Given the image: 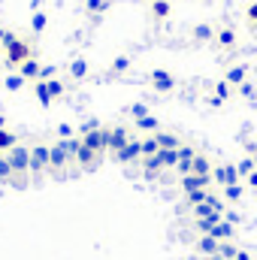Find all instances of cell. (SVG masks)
<instances>
[{"label": "cell", "mask_w": 257, "mask_h": 260, "mask_svg": "<svg viewBox=\"0 0 257 260\" xmlns=\"http://www.w3.org/2000/svg\"><path fill=\"white\" fill-rule=\"evenodd\" d=\"M12 179H15L12 164H9V157H6V154H0V182H12Z\"/></svg>", "instance_id": "cell-31"}, {"label": "cell", "mask_w": 257, "mask_h": 260, "mask_svg": "<svg viewBox=\"0 0 257 260\" xmlns=\"http://www.w3.org/2000/svg\"><path fill=\"white\" fill-rule=\"evenodd\" d=\"M0 130H6V118L3 115H0Z\"/></svg>", "instance_id": "cell-51"}, {"label": "cell", "mask_w": 257, "mask_h": 260, "mask_svg": "<svg viewBox=\"0 0 257 260\" xmlns=\"http://www.w3.org/2000/svg\"><path fill=\"white\" fill-rule=\"evenodd\" d=\"M97 157H100V154H94V151H91V148H85V145H82V148H79V154H76V160H79L82 167H94V164H97Z\"/></svg>", "instance_id": "cell-27"}, {"label": "cell", "mask_w": 257, "mask_h": 260, "mask_svg": "<svg viewBox=\"0 0 257 260\" xmlns=\"http://www.w3.org/2000/svg\"><path fill=\"white\" fill-rule=\"evenodd\" d=\"M236 248H239V245H233V242H221V245H218V254L212 260H233L236 257Z\"/></svg>", "instance_id": "cell-25"}, {"label": "cell", "mask_w": 257, "mask_h": 260, "mask_svg": "<svg viewBox=\"0 0 257 260\" xmlns=\"http://www.w3.org/2000/svg\"><path fill=\"white\" fill-rule=\"evenodd\" d=\"M218 245H221V242L212 239V236H200V239H197V251L206 254V257H215V254H218Z\"/></svg>", "instance_id": "cell-14"}, {"label": "cell", "mask_w": 257, "mask_h": 260, "mask_svg": "<svg viewBox=\"0 0 257 260\" xmlns=\"http://www.w3.org/2000/svg\"><path fill=\"white\" fill-rule=\"evenodd\" d=\"M221 218H224V215H209V218H197V230H200V233L206 236V233H209V230H212V227H215V224L221 221Z\"/></svg>", "instance_id": "cell-28"}, {"label": "cell", "mask_w": 257, "mask_h": 260, "mask_svg": "<svg viewBox=\"0 0 257 260\" xmlns=\"http://www.w3.org/2000/svg\"><path fill=\"white\" fill-rule=\"evenodd\" d=\"M3 61H6V67H12V70H18V67L24 64V61H30L34 58V49H30V43L27 40H21L18 34H6L3 37Z\"/></svg>", "instance_id": "cell-1"}, {"label": "cell", "mask_w": 257, "mask_h": 260, "mask_svg": "<svg viewBox=\"0 0 257 260\" xmlns=\"http://www.w3.org/2000/svg\"><path fill=\"white\" fill-rule=\"evenodd\" d=\"M154 142H157V148H160V151H167V148H179V145H182L176 133H164V130H157V133H154Z\"/></svg>", "instance_id": "cell-13"}, {"label": "cell", "mask_w": 257, "mask_h": 260, "mask_svg": "<svg viewBox=\"0 0 257 260\" xmlns=\"http://www.w3.org/2000/svg\"><path fill=\"white\" fill-rule=\"evenodd\" d=\"M40 70H43V67H40L37 58H30V61H24V64L18 67V73H21L27 82H40Z\"/></svg>", "instance_id": "cell-15"}, {"label": "cell", "mask_w": 257, "mask_h": 260, "mask_svg": "<svg viewBox=\"0 0 257 260\" xmlns=\"http://www.w3.org/2000/svg\"><path fill=\"white\" fill-rule=\"evenodd\" d=\"M130 115L139 121V118H145V115H148V106H145V103H133V106H130Z\"/></svg>", "instance_id": "cell-43"}, {"label": "cell", "mask_w": 257, "mask_h": 260, "mask_svg": "<svg viewBox=\"0 0 257 260\" xmlns=\"http://www.w3.org/2000/svg\"><path fill=\"white\" fill-rule=\"evenodd\" d=\"M224 197H227L230 203H239V200L245 197V188H242V182H236V185H227V188H224Z\"/></svg>", "instance_id": "cell-30"}, {"label": "cell", "mask_w": 257, "mask_h": 260, "mask_svg": "<svg viewBox=\"0 0 257 260\" xmlns=\"http://www.w3.org/2000/svg\"><path fill=\"white\" fill-rule=\"evenodd\" d=\"M58 133H61V139H73V127H70V124H61Z\"/></svg>", "instance_id": "cell-46"}, {"label": "cell", "mask_w": 257, "mask_h": 260, "mask_svg": "<svg viewBox=\"0 0 257 260\" xmlns=\"http://www.w3.org/2000/svg\"><path fill=\"white\" fill-rule=\"evenodd\" d=\"M67 151H64V145L61 142H55L52 145V164H49V170H61V167H67Z\"/></svg>", "instance_id": "cell-21"}, {"label": "cell", "mask_w": 257, "mask_h": 260, "mask_svg": "<svg viewBox=\"0 0 257 260\" xmlns=\"http://www.w3.org/2000/svg\"><path fill=\"white\" fill-rule=\"evenodd\" d=\"M136 127H139V130H157V127H160V121H157L154 115H145V118H139V121H136Z\"/></svg>", "instance_id": "cell-40"}, {"label": "cell", "mask_w": 257, "mask_h": 260, "mask_svg": "<svg viewBox=\"0 0 257 260\" xmlns=\"http://www.w3.org/2000/svg\"><path fill=\"white\" fill-rule=\"evenodd\" d=\"M139 145H142V157H151V154H157V151H160V148H157V142H154V136L139 139Z\"/></svg>", "instance_id": "cell-35"}, {"label": "cell", "mask_w": 257, "mask_h": 260, "mask_svg": "<svg viewBox=\"0 0 257 260\" xmlns=\"http://www.w3.org/2000/svg\"><path fill=\"white\" fill-rule=\"evenodd\" d=\"M191 173L194 176H212V164H209L206 154L197 151V157H194V164H191Z\"/></svg>", "instance_id": "cell-20"}, {"label": "cell", "mask_w": 257, "mask_h": 260, "mask_svg": "<svg viewBox=\"0 0 257 260\" xmlns=\"http://www.w3.org/2000/svg\"><path fill=\"white\" fill-rule=\"evenodd\" d=\"M82 145L91 148L94 154H103V151H106V127H97V130L82 133Z\"/></svg>", "instance_id": "cell-5"}, {"label": "cell", "mask_w": 257, "mask_h": 260, "mask_svg": "<svg viewBox=\"0 0 257 260\" xmlns=\"http://www.w3.org/2000/svg\"><path fill=\"white\" fill-rule=\"evenodd\" d=\"M233 91H236V88H230L227 82H215V97L227 100V97H233Z\"/></svg>", "instance_id": "cell-39"}, {"label": "cell", "mask_w": 257, "mask_h": 260, "mask_svg": "<svg viewBox=\"0 0 257 260\" xmlns=\"http://www.w3.org/2000/svg\"><path fill=\"white\" fill-rule=\"evenodd\" d=\"M142 167H145L148 173H157V170H164V167H160V157H157V154H151V157H142Z\"/></svg>", "instance_id": "cell-42"}, {"label": "cell", "mask_w": 257, "mask_h": 260, "mask_svg": "<svg viewBox=\"0 0 257 260\" xmlns=\"http://www.w3.org/2000/svg\"><path fill=\"white\" fill-rule=\"evenodd\" d=\"M236 91H239V94H242L245 100H254V97H257V88H254V82H242V85H239Z\"/></svg>", "instance_id": "cell-41"}, {"label": "cell", "mask_w": 257, "mask_h": 260, "mask_svg": "<svg viewBox=\"0 0 257 260\" xmlns=\"http://www.w3.org/2000/svg\"><path fill=\"white\" fill-rule=\"evenodd\" d=\"M248 157L254 160V167H257V145H248Z\"/></svg>", "instance_id": "cell-50"}, {"label": "cell", "mask_w": 257, "mask_h": 260, "mask_svg": "<svg viewBox=\"0 0 257 260\" xmlns=\"http://www.w3.org/2000/svg\"><path fill=\"white\" fill-rule=\"evenodd\" d=\"M70 76H73V79H85V76H88V61H85V58H76V61L70 64Z\"/></svg>", "instance_id": "cell-29"}, {"label": "cell", "mask_w": 257, "mask_h": 260, "mask_svg": "<svg viewBox=\"0 0 257 260\" xmlns=\"http://www.w3.org/2000/svg\"><path fill=\"white\" fill-rule=\"evenodd\" d=\"M6 157H9V164H12V173H15V176L30 173V148H27V145H15Z\"/></svg>", "instance_id": "cell-3"}, {"label": "cell", "mask_w": 257, "mask_h": 260, "mask_svg": "<svg viewBox=\"0 0 257 260\" xmlns=\"http://www.w3.org/2000/svg\"><path fill=\"white\" fill-rule=\"evenodd\" d=\"M127 67H130V58H127V55H118V58L109 64V73H112V76H118V73H124Z\"/></svg>", "instance_id": "cell-33"}, {"label": "cell", "mask_w": 257, "mask_h": 260, "mask_svg": "<svg viewBox=\"0 0 257 260\" xmlns=\"http://www.w3.org/2000/svg\"><path fill=\"white\" fill-rule=\"evenodd\" d=\"M224 221H230V224L236 227V224H239V212H236V209H230V212L224 209Z\"/></svg>", "instance_id": "cell-45"}, {"label": "cell", "mask_w": 257, "mask_h": 260, "mask_svg": "<svg viewBox=\"0 0 257 260\" xmlns=\"http://www.w3.org/2000/svg\"><path fill=\"white\" fill-rule=\"evenodd\" d=\"M245 18H248V27L257 34V0L248 3V9H245Z\"/></svg>", "instance_id": "cell-38"}, {"label": "cell", "mask_w": 257, "mask_h": 260, "mask_svg": "<svg viewBox=\"0 0 257 260\" xmlns=\"http://www.w3.org/2000/svg\"><path fill=\"white\" fill-rule=\"evenodd\" d=\"M212 182H218V185H236L239 182V170H236V164H218V167H212Z\"/></svg>", "instance_id": "cell-4"}, {"label": "cell", "mask_w": 257, "mask_h": 260, "mask_svg": "<svg viewBox=\"0 0 257 260\" xmlns=\"http://www.w3.org/2000/svg\"><path fill=\"white\" fill-rule=\"evenodd\" d=\"M24 82H27V79H24V76H21L18 70H15L12 76H6V79H3V85H6L9 91H21V88H24Z\"/></svg>", "instance_id": "cell-26"}, {"label": "cell", "mask_w": 257, "mask_h": 260, "mask_svg": "<svg viewBox=\"0 0 257 260\" xmlns=\"http://www.w3.org/2000/svg\"><path fill=\"white\" fill-rule=\"evenodd\" d=\"M49 91H52V97H61L64 94V82L61 79H49Z\"/></svg>", "instance_id": "cell-44"}, {"label": "cell", "mask_w": 257, "mask_h": 260, "mask_svg": "<svg viewBox=\"0 0 257 260\" xmlns=\"http://www.w3.org/2000/svg\"><path fill=\"white\" fill-rule=\"evenodd\" d=\"M245 182H248V188H257V170L248 176V179H245Z\"/></svg>", "instance_id": "cell-49"}, {"label": "cell", "mask_w": 257, "mask_h": 260, "mask_svg": "<svg viewBox=\"0 0 257 260\" xmlns=\"http://www.w3.org/2000/svg\"><path fill=\"white\" fill-rule=\"evenodd\" d=\"M179 148H182V145H179ZM179 148L157 151V157H160V167H164V170H173V167H179Z\"/></svg>", "instance_id": "cell-22"}, {"label": "cell", "mask_w": 257, "mask_h": 260, "mask_svg": "<svg viewBox=\"0 0 257 260\" xmlns=\"http://www.w3.org/2000/svg\"><path fill=\"white\" fill-rule=\"evenodd\" d=\"M6 34H9V30H3V27H0V43H3V37H6Z\"/></svg>", "instance_id": "cell-52"}, {"label": "cell", "mask_w": 257, "mask_h": 260, "mask_svg": "<svg viewBox=\"0 0 257 260\" xmlns=\"http://www.w3.org/2000/svg\"><path fill=\"white\" fill-rule=\"evenodd\" d=\"M182 191L191 194V191H212V176H182Z\"/></svg>", "instance_id": "cell-8"}, {"label": "cell", "mask_w": 257, "mask_h": 260, "mask_svg": "<svg viewBox=\"0 0 257 260\" xmlns=\"http://www.w3.org/2000/svg\"><path fill=\"white\" fill-rule=\"evenodd\" d=\"M236 170H239V179H248L257 167H254V160H251V157H242V160L236 164Z\"/></svg>", "instance_id": "cell-32"}, {"label": "cell", "mask_w": 257, "mask_h": 260, "mask_svg": "<svg viewBox=\"0 0 257 260\" xmlns=\"http://www.w3.org/2000/svg\"><path fill=\"white\" fill-rule=\"evenodd\" d=\"M109 6H112V0H85V12H88L91 18H100Z\"/></svg>", "instance_id": "cell-19"}, {"label": "cell", "mask_w": 257, "mask_h": 260, "mask_svg": "<svg viewBox=\"0 0 257 260\" xmlns=\"http://www.w3.org/2000/svg\"><path fill=\"white\" fill-rule=\"evenodd\" d=\"M185 200H188V206H200V203H206L209 200V191H191V194H185Z\"/></svg>", "instance_id": "cell-36"}, {"label": "cell", "mask_w": 257, "mask_h": 260, "mask_svg": "<svg viewBox=\"0 0 257 260\" xmlns=\"http://www.w3.org/2000/svg\"><path fill=\"white\" fill-rule=\"evenodd\" d=\"M115 160H121V164L142 160V145H139V139H130V142L124 145V148H121V151H115Z\"/></svg>", "instance_id": "cell-9"}, {"label": "cell", "mask_w": 257, "mask_h": 260, "mask_svg": "<svg viewBox=\"0 0 257 260\" xmlns=\"http://www.w3.org/2000/svg\"><path fill=\"white\" fill-rule=\"evenodd\" d=\"M151 88L154 91H160V94H167V91H173L176 88V76L170 73V70H151Z\"/></svg>", "instance_id": "cell-7"}, {"label": "cell", "mask_w": 257, "mask_h": 260, "mask_svg": "<svg viewBox=\"0 0 257 260\" xmlns=\"http://www.w3.org/2000/svg\"><path fill=\"white\" fill-rule=\"evenodd\" d=\"M61 145H64V151H67V157H76L79 154V148H82V139H61Z\"/></svg>", "instance_id": "cell-34"}, {"label": "cell", "mask_w": 257, "mask_h": 260, "mask_svg": "<svg viewBox=\"0 0 257 260\" xmlns=\"http://www.w3.org/2000/svg\"><path fill=\"white\" fill-rule=\"evenodd\" d=\"M206 203H209V209H212V212L224 215V200H221V197L215 194V191H209V200H206Z\"/></svg>", "instance_id": "cell-37"}, {"label": "cell", "mask_w": 257, "mask_h": 260, "mask_svg": "<svg viewBox=\"0 0 257 260\" xmlns=\"http://www.w3.org/2000/svg\"><path fill=\"white\" fill-rule=\"evenodd\" d=\"M130 142V133L127 127H106V151H121L124 145Z\"/></svg>", "instance_id": "cell-6"}, {"label": "cell", "mask_w": 257, "mask_h": 260, "mask_svg": "<svg viewBox=\"0 0 257 260\" xmlns=\"http://www.w3.org/2000/svg\"><path fill=\"white\" fill-rule=\"evenodd\" d=\"M206 236H212V239H218V242H230V239H233V224L221 218V221H218V224L206 233Z\"/></svg>", "instance_id": "cell-12"}, {"label": "cell", "mask_w": 257, "mask_h": 260, "mask_svg": "<svg viewBox=\"0 0 257 260\" xmlns=\"http://www.w3.org/2000/svg\"><path fill=\"white\" fill-rule=\"evenodd\" d=\"M224 82L230 85V88H239L242 82H248V67L245 64H236L227 70V76H224Z\"/></svg>", "instance_id": "cell-11"}, {"label": "cell", "mask_w": 257, "mask_h": 260, "mask_svg": "<svg viewBox=\"0 0 257 260\" xmlns=\"http://www.w3.org/2000/svg\"><path fill=\"white\" fill-rule=\"evenodd\" d=\"M233 260H251V254H248V251H242V248H236V257Z\"/></svg>", "instance_id": "cell-48"}, {"label": "cell", "mask_w": 257, "mask_h": 260, "mask_svg": "<svg viewBox=\"0 0 257 260\" xmlns=\"http://www.w3.org/2000/svg\"><path fill=\"white\" fill-rule=\"evenodd\" d=\"M34 94H37V100H40V106H52V91H49V82H34Z\"/></svg>", "instance_id": "cell-18"}, {"label": "cell", "mask_w": 257, "mask_h": 260, "mask_svg": "<svg viewBox=\"0 0 257 260\" xmlns=\"http://www.w3.org/2000/svg\"><path fill=\"white\" fill-rule=\"evenodd\" d=\"M170 12H173L170 0H151V18H154V21H167Z\"/></svg>", "instance_id": "cell-16"}, {"label": "cell", "mask_w": 257, "mask_h": 260, "mask_svg": "<svg viewBox=\"0 0 257 260\" xmlns=\"http://www.w3.org/2000/svg\"><path fill=\"white\" fill-rule=\"evenodd\" d=\"M49 164H52V145H46V142L34 145L30 148V173H43V170H49Z\"/></svg>", "instance_id": "cell-2"}, {"label": "cell", "mask_w": 257, "mask_h": 260, "mask_svg": "<svg viewBox=\"0 0 257 260\" xmlns=\"http://www.w3.org/2000/svg\"><path fill=\"white\" fill-rule=\"evenodd\" d=\"M209 106H212V109H218V106H224V100H221V97H215V94H212V97H209Z\"/></svg>", "instance_id": "cell-47"}, {"label": "cell", "mask_w": 257, "mask_h": 260, "mask_svg": "<svg viewBox=\"0 0 257 260\" xmlns=\"http://www.w3.org/2000/svg\"><path fill=\"white\" fill-rule=\"evenodd\" d=\"M215 43L227 52V49H236V43H239V37H236V27H230V24H224L221 30H215Z\"/></svg>", "instance_id": "cell-10"}, {"label": "cell", "mask_w": 257, "mask_h": 260, "mask_svg": "<svg viewBox=\"0 0 257 260\" xmlns=\"http://www.w3.org/2000/svg\"><path fill=\"white\" fill-rule=\"evenodd\" d=\"M191 37L197 40V43H212V40H215V27L206 24V21H203V24H194Z\"/></svg>", "instance_id": "cell-17"}, {"label": "cell", "mask_w": 257, "mask_h": 260, "mask_svg": "<svg viewBox=\"0 0 257 260\" xmlns=\"http://www.w3.org/2000/svg\"><path fill=\"white\" fill-rule=\"evenodd\" d=\"M15 145H18L15 133H12V130H0V154H9Z\"/></svg>", "instance_id": "cell-23"}, {"label": "cell", "mask_w": 257, "mask_h": 260, "mask_svg": "<svg viewBox=\"0 0 257 260\" xmlns=\"http://www.w3.org/2000/svg\"><path fill=\"white\" fill-rule=\"evenodd\" d=\"M46 24H49V15H46L43 9H37V12H34V18H30V30H34V34H43V30H46Z\"/></svg>", "instance_id": "cell-24"}]
</instances>
